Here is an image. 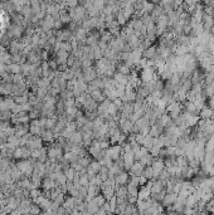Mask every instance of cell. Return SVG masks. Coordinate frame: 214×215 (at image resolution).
I'll list each match as a JSON object with an SVG mask.
<instances>
[{
    "label": "cell",
    "instance_id": "1",
    "mask_svg": "<svg viewBox=\"0 0 214 215\" xmlns=\"http://www.w3.org/2000/svg\"><path fill=\"white\" fill-rule=\"evenodd\" d=\"M213 109H210L209 107H204L202 111H200V117L203 119H209L212 116H213Z\"/></svg>",
    "mask_w": 214,
    "mask_h": 215
}]
</instances>
